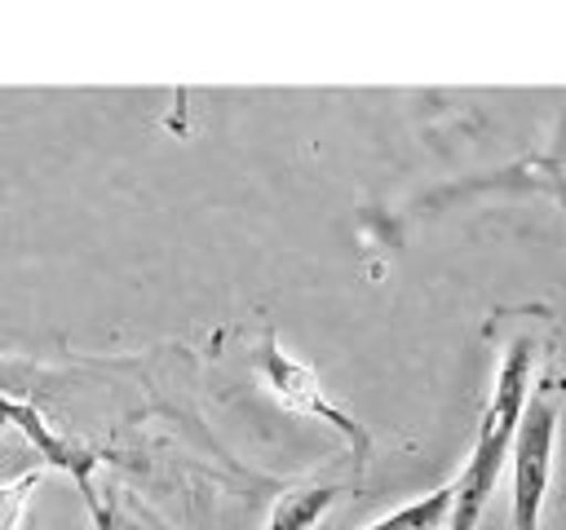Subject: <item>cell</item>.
<instances>
[{
    "instance_id": "6da1fadb",
    "label": "cell",
    "mask_w": 566,
    "mask_h": 530,
    "mask_svg": "<svg viewBox=\"0 0 566 530\" xmlns=\"http://www.w3.org/2000/svg\"><path fill=\"white\" fill-rule=\"evenodd\" d=\"M535 358H539V340L535 331H522L504 344V358L495 367V384H491V398L482 406V420H478V433H473V451H469V464L460 468V477L451 481L455 486V504H451V517H447V530H473L495 495V481L504 473V459H509V446H513V433H517V420L526 411V398L535 389Z\"/></svg>"
},
{
    "instance_id": "7a4b0ae2",
    "label": "cell",
    "mask_w": 566,
    "mask_h": 530,
    "mask_svg": "<svg viewBox=\"0 0 566 530\" xmlns=\"http://www.w3.org/2000/svg\"><path fill=\"white\" fill-rule=\"evenodd\" d=\"M557 420H562V389L557 380H539L526 398V411L517 420L509 459H513V530H539L544 495L553 481V446H557Z\"/></svg>"
},
{
    "instance_id": "3957f363",
    "label": "cell",
    "mask_w": 566,
    "mask_h": 530,
    "mask_svg": "<svg viewBox=\"0 0 566 530\" xmlns=\"http://www.w3.org/2000/svg\"><path fill=\"white\" fill-rule=\"evenodd\" d=\"M256 371H261V380H265V389H270V398H274L279 406L332 424V428L349 442L354 459L367 464V455H371V433H367L345 406H336V402L327 398L318 371L305 367L301 358H292V353L279 344V331H274V327L261 331V344H256Z\"/></svg>"
},
{
    "instance_id": "277c9868",
    "label": "cell",
    "mask_w": 566,
    "mask_h": 530,
    "mask_svg": "<svg viewBox=\"0 0 566 530\" xmlns=\"http://www.w3.org/2000/svg\"><path fill=\"white\" fill-rule=\"evenodd\" d=\"M340 486H292L274 499L265 530H314L323 521V512L336 504Z\"/></svg>"
},
{
    "instance_id": "5b68a950",
    "label": "cell",
    "mask_w": 566,
    "mask_h": 530,
    "mask_svg": "<svg viewBox=\"0 0 566 530\" xmlns=\"http://www.w3.org/2000/svg\"><path fill=\"white\" fill-rule=\"evenodd\" d=\"M451 504H455V486L447 481V486H438V490H429V495H420V499L385 512L380 521L358 526V530H447Z\"/></svg>"
},
{
    "instance_id": "8992f818",
    "label": "cell",
    "mask_w": 566,
    "mask_h": 530,
    "mask_svg": "<svg viewBox=\"0 0 566 530\" xmlns=\"http://www.w3.org/2000/svg\"><path fill=\"white\" fill-rule=\"evenodd\" d=\"M40 477H44V468H31V473H22V477H13V481L0 486V530H18L22 508H27L31 490L40 486Z\"/></svg>"
},
{
    "instance_id": "52a82bcc",
    "label": "cell",
    "mask_w": 566,
    "mask_h": 530,
    "mask_svg": "<svg viewBox=\"0 0 566 530\" xmlns=\"http://www.w3.org/2000/svg\"><path fill=\"white\" fill-rule=\"evenodd\" d=\"M557 389H562V398H566V375H562V380H557Z\"/></svg>"
}]
</instances>
